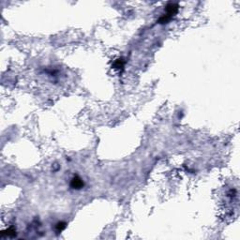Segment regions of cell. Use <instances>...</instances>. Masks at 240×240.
Listing matches in <instances>:
<instances>
[{"instance_id": "7a4b0ae2", "label": "cell", "mask_w": 240, "mask_h": 240, "mask_svg": "<svg viewBox=\"0 0 240 240\" xmlns=\"http://www.w3.org/2000/svg\"><path fill=\"white\" fill-rule=\"evenodd\" d=\"M56 228H57V230H58V231H62L63 229H65V228H66V223H64V222L57 223V225H56Z\"/></svg>"}, {"instance_id": "6da1fadb", "label": "cell", "mask_w": 240, "mask_h": 240, "mask_svg": "<svg viewBox=\"0 0 240 240\" xmlns=\"http://www.w3.org/2000/svg\"><path fill=\"white\" fill-rule=\"evenodd\" d=\"M83 186H84V182H83L82 179L79 178L78 176H75V177L72 180V187L73 188H81Z\"/></svg>"}]
</instances>
